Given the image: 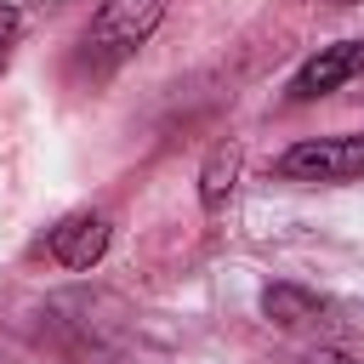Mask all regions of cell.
<instances>
[{"label":"cell","mask_w":364,"mask_h":364,"mask_svg":"<svg viewBox=\"0 0 364 364\" xmlns=\"http://www.w3.org/2000/svg\"><path fill=\"white\" fill-rule=\"evenodd\" d=\"M159 23H165V0H102L97 17H91V28H85V57H97L102 68H114L131 51H142Z\"/></svg>","instance_id":"6da1fadb"},{"label":"cell","mask_w":364,"mask_h":364,"mask_svg":"<svg viewBox=\"0 0 364 364\" xmlns=\"http://www.w3.org/2000/svg\"><path fill=\"white\" fill-rule=\"evenodd\" d=\"M284 182H358L364 176V136H307L279 154Z\"/></svg>","instance_id":"7a4b0ae2"},{"label":"cell","mask_w":364,"mask_h":364,"mask_svg":"<svg viewBox=\"0 0 364 364\" xmlns=\"http://www.w3.org/2000/svg\"><path fill=\"white\" fill-rule=\"evenodd\" d=\"M364 74V40H336V46H318L301 68H296V80H290V102H313V97H330V91H341L347 80H358Z\"/></svg>","instance_id":"3957f363"},{"label":"cell","mask_w":364,"mask_h":364,"mask_svg":"<svg viewBox=\"0 0 364 364\" xmlns=\"http://www.w3.org/2000/svg\"><path fill=\"white\" fill-rule=\"evenodd\" d=\"M102 250H108V216H97V210H74V216H63L46 233V256L63 262V267H74V273L97 267Z\"/></svg>","instance_id":"277c9868"},{"label":"cell","mask_w":364,"mask_h":364,"mask_svg":"<svg viewBox=\"0 0 364 364\" xmlns=\"http://www.w3.org/2000/svg\"><path fill=\"white\" fill-rule=\"evenodd\" d=\"M256 307H262V318L267 324H279V330H301V324H313V318H324V296H313V290H301V284H267L262 296H256Z\"/></svg>","instance_id":"5b68a950"},{"label":"cell","mask_w":364,"mask_h":364,"mask_svg":"<svg viewBox=\"0 0 364 364\" xmlns=\"http://www.w3.org/2000/svg\"><path fill=\"white\" fill-rule=\"evenodd\" d=\"M233 182H239V142H216L210 159H205V171H199V205L216 216V210L228 205Z\"/></svg>","instance_id":"8992f818"},{"label":"cell","mask_w":364,"mask_h":364,"mask_svg":"<svg viewBox=\"0 0 364 364\" xmlns=\"http://www.w3.org/2000/svg\"><path fill=\"white\" fill-rule=\"evenodd\" d=\"M17 28H23V17H17V6L11 0H0V51L17 40Z\"/></svg>","instance_id":"52a82bcc"},{"label":"cell","mask_w":364,"mask_h":364,"mask_svg":"<svg viewBox=\"0 0 364 364\" xmlns=\"http://www.w3.org/2000/svg\"><path fill=\"white\" fill-rule=\"evenodd\" d=\"M301 364H358L353 353H341V347H318V353H307Z\"/></svg>","instance_id":"ba28073f"}]
</instances>
